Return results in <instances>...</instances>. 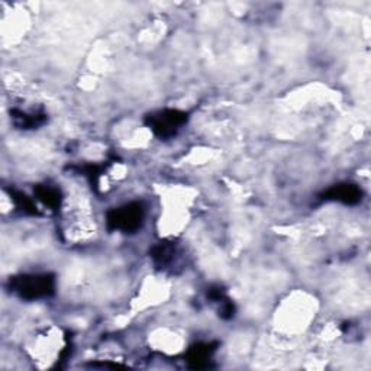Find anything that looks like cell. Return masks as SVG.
Here are the masks:
<instances>
[{"instance_id":"9","label":"cell","mask_w":371,"mask_h":371,"mask_svg":"<svg viewBox=\"0 0 371 371\" xmlns=\"http://www.w3.org/2000/svg\"><path fill=\"white\" fill-rule=\"evenodd\" d=\"M10 198L13 202H15L17 208L21 209L23 213H26V215H38L39 213L35 203L25 193H21V191H17V190H10Z\"/></svg>"},{"instance_id":"5","label":"cell","mask_w":371,"mask_h":371,"mask_svg":"<svg viewBox=\"0 0 371 371\" xmlns=\"http://www.w3.org/2000/svg\"><path fill=\"white\" fill-rule=\"evenodd\" d=\"M215 347H216V343H203V342L195 343L193 347H190L186 355V361L189 367L195 370H202V368L209 367L211 357L216 350Z\"/></svg>"},{"instance_id":"1","label":"cell","mask_w":371,"mask_h":371,"mask_svg":"<svg viewBox=\"0 0 371 371\" xmlns=\"http://www.w3.org/2000/svg\"><path fill=\"white\" fill-rule=\"evenodd\" d=\"M10 290L25 300H39L54 295L56 279L52 274H21L9 280Z\"/></svg>"},{"instance_id":"6","label":"cell","mask_w":371,"mask_h":371,"mask_svg":"<svg viewBox=\"0 0 371 371\" xmlns=\"http://www.w3.org/2000/svg\"><path fill=\"white\" fill-rule=\"evenodd\" d=\"M151 258H153L154 264L158 268H169L176 259V248L174 245L167 244V242H161L156 245L153 250H151Z\"/></svg>"},{"instance_id":"3","label":"cell","mask_w":371,"mask_h":371,"mask_svg":"<svg viewBox=\"0 0 371 371\" xmlns=\"http://www.w3.org/2000/svg\"><path fill=\"white\" fill-rule=\"evenodd\" d=\"M187 122V114L178 109H164L145 118V125L160 140H170Z\"/></svg>"},{"instance_id":"4","label":"cell","mask_w":371,"mask_h":371,"mask_svg":"<svg viewBox=\"0 0 371 371\" xmlns=\"http://www.w3.org/2000/svg\"><path fill=\"white\" fill-rule=\"evenodd\" d=\"M321 198L324 200H332V202H339L343 204L352 206L361 202L363 190L352 183H341L325 190L321 195Z\"/></svg>"},{"instance_id":"8","label":"cell","mask_w":371,"mask_h":371,"mask_svg":"<svg viewBox=\"0 0 371 371\" xmlns=\"http://www.w3.org/2000/svg\"><path fill=\"white\" fill-rule=\"evenodd\" d=\"M13 122L15 125L21 129H32L36 127H41L45 122V115L44 114H25L22 111H12L10 112Z\"/></svg>"},{"instance_id":"2","label":"cell","mask_w":371,"mask_h":371,"mask_svg":"<svg viewBox=\"0 0 371 371\" xmlns=\"http://www.w3.org/2000/svg\"><path fill=\"white\" fill-rule=\"evenodd\" d=\"M145 206L142 202H131L114 208L106 213V225L109 231H120L123 233H135L144 225Z\"/></svg>"},{"instance_id":"7","label":"cell","mask_w":371,"mask_h":371,"mask_svg":"<svg viewBox=\"0 0 371 371\" xmlns=\"http://www.w3.org/2000/svg\"><path fill=\"white\" fill-rule=\"evenodd\" d=\"M35 196L39 202H43L47 208L56 211L61 204V191L57 187L48 184H38L35 189Z\"/></svg>"}]
</instances>
